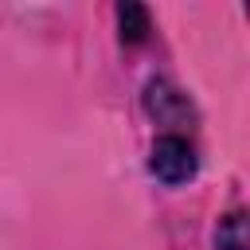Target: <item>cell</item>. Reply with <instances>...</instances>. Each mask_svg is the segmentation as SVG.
I'll use <instances>...</instances> for the list:
<instances>
[{
  "label": "cell",
  "instance_id": "1",
  "mask_svg": "<svg viewBox=\"0 0 250 250\" xmlns=\"http://www.w3.org/2000/svg\"><path fill=\"white\" fill-rule=\"evenodd\" d=\"M148 172L168 184V188H180L188 180H195L199 172V152L195 145L184 137V133H160L152 141V152H148Z\"/></svg>",
  "mask_w": 250,
  "mask_h": 250
},
{
  "label": "cell",
  "instance_id": "2",
  "mask_svg": "<svg viewBox=\"0 0 250 250\" xmlns=\"http://www.w3.org/2000/svg\"><path fill=\"white\" fill-rule=\"evenodd\" d=\"M145 113L156 121V125H168V129H180V125H191L195 121V102L168 78H148L145 82Z\"/></svg>",
  "mask_w": 250,
  "mask_h": 250
},
{
  "label": "cell",
  "instance_id": "3",
  "mask_svg": "<svg viewBox=\"0 0 250 250\" xmlns=\"http://www.w3.org/2000/svg\"><path fill=\"white\" fill-rule=\"evenodd\" d=\"M117 31H121V43H145L148 31H152V20H148V8L145 4H117Z\"/></svg>",
  "mask_w": 250,
  "mask_h": 250
},
{
  "label": "cell",
  "instance_id": "4",
  "mask_svg": "<svg viewBox=\"0 0 250 250\" xmlns=\"http://www.w3.org/2000/svg\"><path fill=\"white\" fill-rule=\"evenodd\" d=\"M215 250H246V211L234 207L215 223Z\"/></svg>",
  "mask_w": 250,
  "mask_h": 250
}]
</instances>
